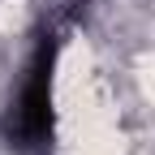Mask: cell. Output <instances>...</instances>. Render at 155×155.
<instances>
[{"mask_svg": "<svg viewBox=\"0 0 155 155\" xmlns=\"http://www.w3.org/2000/svg\"><path fill=\"white\" fill-rule=\"evenodd\" d=\"M52 56H56V43H43L30 65V78L22 86V99H17V116L9 134L17 138V147H35L43 151L52 142Z\"/></svg>", "mask_w": 155, "mask_h": 155, "instance_id": "1", "label": "cell"}]
</instances>
